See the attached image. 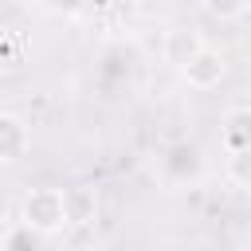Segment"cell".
<instances>
[{"mask_svg": "<svg viewBox=\"0 0 251 251\" xmlns=\"http://www.w3.org/2000/svg\"><path fill=\"white\" fill-rule=\"evenodd\" d=\"M20 220H24V227L35 231V235H55V231H63V227L75 220V212H71V192L55 188V184H35V188H27L24 200H20Z\"/></svg>", "mask_w": 251, "mask_h": 251, "instance_id": "obj_1", "label": "cell"}, {"mask_svg": "<svg viewBox=\"0 0 251 251\" xmlns=\"http://www.w3.org/2000/svg\"><path fill=\"white\" fill-rule=\"evenodd\" d=\"M180 75H184V82H188L192 90H216V86L224 82V75H227V59H224L216 47H204Z\"/></svg>", "mask_w": 251, "mask_h": 251, "instance_id": "obj_2", "label": "cell"}, {"mask_svg": "<svg viewBox=\"0 0 251 251\" xmlns=\"http://www.w3.org/2000/svg\"><path fill=\"white\" fill-rule=\"evenodd\" d=\"M204 47H208V43H204V35H200L196 27H169L165 39H161V55H165V63H173V67H180V71H184Z\"/></svg>", "mask_w": 251, "mask_h": 251, "instance_id": "obj_3", "label": "cell"}, {"mask_svg": "<svg viewBox=\"0 0 251 251\" xmlns=\"http://www.w3.org/2000/svg\"><path fill=\"white\" fill-rule=\"evenodd\" d=\"M31 145V129L20 114H0V161L16 165Z\"/></svg>", "mask_w": 251, "mask_h": 251, "instance_id": "obj_4", "label": "cell"}, {"mask_svg": "<svg viewBox=\"0 0 251 251\" xmlns=\"http://www.w3.org/2000/svg\"><path fill=\"white\" fill-rule=\"evenodd\" d=\"M220 137H224L227 153H235V149H251V102H239V106H231V110L224 114V122H220Z\"/></svg>", "mask_w": 251, "mask_h": 251, "instance_id": "obj_5", "label": "cell"}, {"mask_svg": "<svg viewBox=\"0 0 251 251\" xmlns=\"http://www.w3.org/2000/svg\"><path fill=\"white\" fill-rule=\"evenodd\" d=\"M224 173H227V180H231L235 188H247V192H251V149H235V153H227Z\"/></svg>", "mask_w": 251, "mask_h": 251, "instance_id": "obj_6", "label": "cell"}, {"mask_svg": "<svg viewBox=\"0 0 251 251\" xmlns=\"http://www.w3.org/2000/svg\"><path fill=\"white\" fill-rule=\"evenodd\" d=\"M200 8H204L212 20H239V16L251 8V0H200Z\"/></svg>", "mask_w": 251, "mask_h": 251, "instance_id": "obj_7", "label": "cell"}, {"mask_svg": "<svg viewBox=\"0 0 251 251\" xmlns=\"http://www.w3.org/2000/svg\"><path fill=\"white\" fill-rule=\"evenodd\" d=\"M247 251H251V235H247Z\"/></svg>", "mask_w": 251, "mask_h": 251, "instance_id": "obj_8", "label": "cell"}]
</instances>
